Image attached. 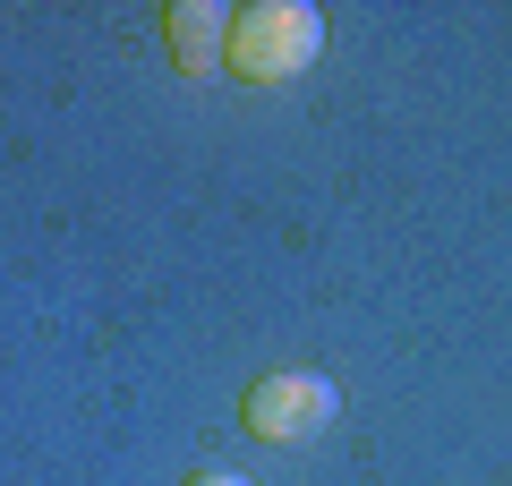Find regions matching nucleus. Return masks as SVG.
<instances>
[{
    "label": "nucleus",
    "mask_w": 512,
    "mask_h": 486,
    "mask_svg": "<svg viewBox=\"0 0 512 486\" xmlns=\"http://www.w3.org/2000/svg\"><path fill=\"white\" fill-rule=\"evenodd\" d=\"M222 43H231V0H171L163 9V52L180 77L222 69Z\"/></svg>",
    "instance_id": "7ed1b4c3"
},
{
    "label": "nucleus",
    "mask_w": 512,
    "mask_h": 486,
    "mask_svg": "<svg viewBox=\"0 0 512 486\" xmlns=\"http://www.w3.org/2000/svg\"><path fill=\"white\" fill-rule=\"evenodd\" d=\"M180 486H256V478H239V469H188Z\"/></svg>",
    "instance_id": "20e7f679"
},
{
    "label": "nucleus",
    "mask_w": 512,
    "mask_h": 486,
    "mask_svg": "<svg viewBox=\"0 0 512 486\" xmlns=\"http://www.w3.org/2000/svg\"><path fill=\"white\" fill-rule=\"evenodd\" d=\"M333 418H342V384L316 376V367H282V376H256L248 393H239V427H248L256 444H308Z\"/></svg>",
    "instance_id": "f03ea898"
},
{
    "label": "nucleus",
    "mask_w": 512,
    "mask_h": 486,
    "mask_svg": "<svg viewBox=\"0 0 512 486\" xmlns=\"http://www.w3.org/2000/svg\"><path fill=\"white\" fill-rule=\"evenodd\" d=\"M325 9L316 0H239L231 9V43H222V69L239 86H291L299 69L325 60Z\"/></svg>",
    "instance_id": "f257e3e1"
}]
</instances>
